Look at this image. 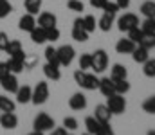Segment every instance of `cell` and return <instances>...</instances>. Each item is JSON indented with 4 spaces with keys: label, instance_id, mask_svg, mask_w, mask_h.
Returning a JSON list of instances; mask_svg holds the SVG:
<instances>
[{
    "label": "cell",
    "instance_id": "obj_1",
    "mask_svg": "<svg viewBox=\"0 0 155 135\" xmlns=\"http://www.w3.org/2000/svg\"><path fill=\"white\" fill-rule=\"evenodd\" d=\"M74 81L85 90H96L99 87V79L96 78V74H88L87 70H81V69L74 72Z\"/></svg>",
    "mask_w": 155,
    "mask_h": 135
},
{
    "label": "cell",
    "instance_id": "obj_2",
    "mask_svg": "<svg viewBox=\"0 0 155 135\" xmlns=\"http://www.w3.org/2000/svg\"><path fill=\"white\" fill-rule=\"evenodd\" d=\"M107 67H108V54H107V50L97 49L92 54V70L96 74H99V72H105Z\"/></svg>",
    "mask_w": 155,
    "mask_h": 135
},
{
    "label": "cell",
    "instance_id": "obj_3",
    "mask_svg": "<svg viewBox=\"0 0 155 135\" xmlns=\"http://www.w3.org/2000/svg\"><path fill=\"white\" fill-rule=\"evenodd\" d=\"M117 27H119L121 33H128V31H132L134 27H139V18H137V14H134V13H124L123 16H119Z\"/></svg>",
    "mask_w": 155,
    "mask_h": 135
},
{
    "label": "cell",
    "instance_id": "obj_4",
    "mask_svg": "<svg viewBox=\"0 0 155 135\" xmlns=\"http://www.w3.org/2000/svg\"><path fill=\"white\" fill-rule=\"evenodd\" d=\"M107 106H108V110L112 112V115L116 114H123L124 110H126V101H124V97L121 95V94H112V95H108V101H107Z\"/></svg>",
    "mask_w": 155,
    "mask_h": 135
},
{
    "label": "cell",
    "instance_id": "obj_5",
    "mask_svg": "<svg viewBox=\"0 0 155 135\" xmlns=\"http://www.w3.org/2000/svg\"><path fill=\"white\" fill-rule=\"evenodd\" d=\"M47 99H49V85L45 81H40V83H36V87L33 88L31 103H35L38 106V104H43Z\"/></svg>",
    "mask_w": 155,
    "mask_h": 135
},
{
    "label": "cell",
    "instance_id": "obj_6",
    "mask_svg": "<svg viewBox=\"0 0 155 135\" xmlns=\"http://www.w3.org/2000/svg\"><path fill=\"white\" fill-rule=\"evenodd\" d=\"M54 119L51 117V115H47V114H38L36 117H35V121H33V128L35 130H38V132H49V130H52L54 128Z\"/></svg>",
    "mask_w": 155,
    "mask_h": 135
},
{
    "label": "cell",
    "instance_id": "obj_7",
    "mask_svg": "<svg viewBox=\"0 0 155 135\" xmlns=\"http://www.w3.org/2000/svg\"><path fill=\"white\" fill-rule=\"evenodd\" d=\"M58 50V59H60V65L61 67H69L72 61H74V56H76V50L72 45H61Z\"/></svg>",
    "mask_w": 155,
    "mask_h": 135
},
{
    "label": "cell",
    "instance_id": "obj_8",
    "mask_svg": "<svg viewBox=\"0 0 155 135\" xmlns=\"http://www.w3.org/2000/svg\"><path fill=\"white\" fill-rule=\"evenodd\" d=\"M0 126L4 130H15L18 126V117L15 112H2L0 114Z\"/></svg>",
    "mask_w": 155,
    "mask_h": 135
},
{
    "label": "cell",
    "instance_id": "obj_9",
    "mask_svg": "<svg viewBox=\"0 0 155 135\" xmlns=\"http://www.w3.org/2000/svg\"><path fill=\"white\" fill-rule=\"evenodd\" d=\"M56 24H58V18H56L54 13L43 11V13H40L38 14V22H36V25H40V27L49 29V27H56Z\"/></svg>",
    "mask_w": 155,
    "mask_h": 135
},
{
    "label": "cell",
    "instance_id": "obj_10",
    "mask_svg": "<svg viewBox=\"0 0 155 135\" xmlns=\"http://www.w3.org/2000/svg\"><path fill=\"white\" fill-rule=\"evenodd\" d=\"M5 52L9 54V58H16V59H24L25 61V52H24L22 43L18 40H9V45H7Z\"/></svg>",
    "mask_w": 155,
    "mask_h": 135
},
{
    "label": "cell",
    "instance_id": "obj_11",
    "mask_svg": "<svg viewBox=\"0 0 155 135\" xmlns=\"http://www.w3.org/2000/svg\"><path fill=\"white\" fill-rule=\"evenodd\" d=\"M0 87L5 90V92H9V94H16V90H18V79H16V74H7L4 79H0Z\"/></svg>",
    "mask_w": 155,
    "mask_h": 135
},
{
    "label": "cell",
    "instance_id": "obj_12",
    "mask_svg": "<svg viewBox=\"0 0 155 135\" xmlns=\"http://www.w3.org/2000/svg\"><path fill=\"white\" fill-rule=\"evenodd\" d=\"M69 106H71V110H85L87 108V97L81 94V92H76V94H72V97L69 99Z\"/></svg>",
    "mask_w": 155,
    "mask_h": 135
},
{
    "label": "cell",
    "instance_id": "obj_13",
    "mask_svg": "<svg viewBox=\"0 0 155 135\" xmlns=\"http://www.w3.org/2000/svg\"><path fill=\"white\" fill-rule=\"evenodd\" d=\"M18 27H20V31H25V33H31L35 27H36V18H35V14H24L22 18H20V22H18Z\"/></svg>",
    "mask_w": 155,
    "mask_h": 135
},
{
    "label": "cell",
    "instance_id": "obj_14",
    "mask_svg": "<svg viewBox=\"0 0 155 135\" xmlns=\"http://www.w3.org/2000/svg\"><path fill=\"white\" fill-rule=\"evenodd\" d=\"M94 117H96L99 123H110V119H112V112L108 110L107 104H97L96 110H94Z\"/></svg>",
    "mask_w": 155,
    "mask_h": 135
},
{
    "label": "cell",
    "instance_id": "obj_15",
    "mask_svg": "<svg viewBox=\"0 0 155 135\" xmlns=\"http://www.w3.org/2000/svg\"><path fill=\"white\" fill-rule=\"evenodd\" d=\"M31 97H33V88L29 85L18 87V90H16V103H20V104L31 103Z\"/></svg>",
    "mask_w": 155,
    "mask_h": 135
},
{
    "label": "cell",
    "instance_id": "obj_16",
    "mask_svg": "<svg viewBox=\"0 0 155 135\" xmlns=\"http://www.w3.org/2000/svg\"><path fill=\"white\" fill-rule=\"evenodd\" d=\"M135 47H137L135 42H132L130 38H123V40H119L116 43V50L119 54H132Z\"/></svg>",
    "mask_w": 155,
    "mask_h": 135
},
{
    "label": "cell",
    "instance_id": "obj_17",
    "mask_svg": "<svg viewBox=\"0 0 155 135\" xmlns=\"http://www.w3.org/2000/svg\"><path fill=\"white\" fill-rule=\"evenodd\" d=\"M97 88L101 90V94H103L105 97L116 94V85H114V79H112V78H103V79H99V87H97Z\"/></svg>",
    "mask_w": 155,
    "mask_h": 135
},
{
    "label": "cell",
    "instance_id": "obj_18",
    "mask_svg": "<svg viewBox=\"0 0 155 135\" xmlns=\"http://www.w3.org/2000/svg\"><path fill=\"white\" fill-rule=\"evenodd\" d=\"M43 74L47 79H52V81H58L61 79V72L58 69V65H51V63H45L43 65Z\"/></svg>",
    "mask_w": 155,
    "mask_h": 135
},
{
    "label": "cell",
    "instance_id": "obj_19",
    "mask_svg": "<svg viewBox=\"0 0 155 135\" xmlns=\"http://www.w3.org/2000/svg\"><path fill=\"white\" fill-rule=\"evenodd\" d=\"M114 18H116V14H108V13H105V14L99 18L97 27H99L103 33H108V31L112 29V25H114Z\"/></svg>",
    "mask_w": 155,
    "mask_h": 135
},
{
    "label": "cell",
    "instance_id": "obj_20",
    "mask_svg": "<svg viewBox=\"0 0 155 135\" xmlns=\"http://www.w3.org/2000/svg\"><path fill=\"white\" fill-rule=\"evenodd\" d=\"M150 50L148 49H144L143 45H137L135 49H134V52H132V58H134V61L135 63H144L148 58H150V54H148Z\"/></svg>",
    "mask_w": 155,
    "mask_h": 135
},
{
    "label": "cell",
    "instance_id": "obj_21",
    "mask_svg": "<svg viewBox=\"0 0 155 135\" xmlns=\"http://www.w3.org/2000/svg\"><path fill=\"white\" fill-rule=\"evenodd\" d=\"M29 34H31V40H33L35 43H38V45H41V43L47 42V33H45V29L40 27V25H36Z\"/></svg>",
    "mask_w": 155,
    "mask_h": 135
},
{
    "label": "cell",
    "instance_id": "obj_22",
    "mask_svg": "<svg viewBox=\"0 0 155 135\" xmlns=\"http://www.w3.org/2000/svg\"><path fill=\"white\" fill-rule=\"evenodd\" d=\"M126 76H128V70H126V67L124 65H121V63H116L114 67H112V70H110V78L117 81V79H126Z\"/></svg>",
    "mask_w": 155,
    "mask_h": 135
},
{
    "label": "cell",
    "instance_id": "obj_23",
    "mask_svg": "<svg viewBox=\"0 0 155 135\" xmlns=\"http://www.w3.org/2000/svg\"><path fill=\"white\" fill-rule=\"evenodd\" d=\"M7 67H9V72L11 74H20L24 69H25V61L24 59H16V58H9V61H5Z\"/></svg>",
    "mask_w": 155,
    "mask_h": 135
},
{
    "label": "cell",
    "instance_id": "obj_24",
    "mask_svg": "<svg viewBox=\"0 0 155 135\" xmlns=\"http://www.w3.org/2000/svg\"><path fill=\"white\" fill-rule=\"evenodd\" d=\"M141 14L146 18H155V2L153 0H146L141 5Z\"/></svg>",
    "mask_w": 155,
    "mask_h": 135
},
{
    "label": "cell",
    "instance_id": "obj_25",
    "mask_svg": "<svg viewBox=\"0 0 155 135\" xmlns=\"http://www.w3.org/2000/svg\"><path fill=\"white\" fill-rule=\"evenodd\" d=\"M15 110H16V103L7 95H0V112H15Z\"/></svg>",
    "mask_w": 155,
    "mask_h": 135
},
{
    "label": "cell",
    "instance_id": "obj_26",
    "mask_svg": "<svg viewBox=\"0 0 155 135\" xmlns=\"http://www.w3.org/2000/svg\"><path fill=\"white\" fill-rule=\"evenodd\" d=\"M24 7L29 14H38L41 9V0H24Z\"/></svg>",
    "mask_w": 155,
    "mask_h": 135
},
{
    "label": "cell",
    "instance_id": "obj_27",
    "mask_svg": "<svg viewBox=\"0 0 155 135\" xmlns=\"http://www.w3.org/2000/svg\"><path fill=\"white\" fill-rule=\"evenodd\" d=\"M45 59H47V63H51V65H58L60 67V59H58V50L52 47V45H49L47 49H45Z\"/></svg>",
    "mask_w": 155,
    "mask_h": 135
},
{
    "label": "cell",
    "instance_id": "obj_28",
    "mask_svg": "<svg viewBox=\"0 0 155 135\" xmlns=\"http://www.w3.org/2000/svg\"><path fill=\"white\" fill-rule=\"evenodd\" d=\"M99 126H101V123H99L94 115L85 119V128H87V132H88V133L96 135V133H97V130H99Z\"/></svg>",
    "mask_w": 155,
    "mask_h": 135
},
{
    "label": "cell",
    "instance_id": "obj_29",
    "mask_svg": "<svg viewBox=\"0 0 155 135\" xmlns=\"http://www.w3.org/2000/svg\"><path fill=\"white\" fill-rule=\"evenodd\" d=\"M88 34L90 33H87L83 27H76V25H72V38L79 42V43H83V42H87L88 40Z\"/></svg>",
    "mask_w": 155,
    "mask_h": 135
},
{
    "label": "cell",
    "instance_id": "obj_30",
    "mask_svg": "<svg viewBox=\"0 0 155 135\" xmlns=\"http://www.w3.org/2000/svg\"><path fill=\"white\" fill-rule=\"evenodd\" d=\"M143 65H144V69H143L144 76H146V78H155V58H153V59H152V58H148Z\"/></svg>",
    "mask_w": 155,
    "mask_h": 135
},
{
    "label": "cell",
    "instance_id": "obj_31",
    "mask_svg": "<svg viewBox=\"0 0 155 135\" xmlns=\"http://www.w3.org/2000/svg\"><path fill=\"white\" fill-rule=\"evenodd\" d=\"M96 18L92 16V14H87L85 18H83V29L87 31V33H94L96 31Z\"/></svg>",
    "mask_w": 155,
    "mask_h": 135
},
{
    "label": "cell",
    "instance_id": "obj_32",
    "mask_svg": "<svg viewBox=\"0 0 155 135\" xmlns=\"http://www.w3.org/2000/svg\"><path fill=\"white\" fill-rule=\"evenodd\" d=\"M139 45H143L144 49H153L155 47V33H146L144 36H143V40H141V43Z\"/></svg>",
    "mask_w": 155,
    "mask_h": 135
},
{
    "label": "cell",
    "instance_id": "obj_33",
    "mask_svg": "<svg viewBox=\"0 0 155 135\" xmlns=\"http://www.w3.org/2000/svg\"><path fill=\"white\" fill-rule=\"evenodd\" d=\"M143 36H144V33H143V29H141V27H134L132 31H128V38H130L132 42H135L137 45L141 43Z\"/></svg>",
    "mask_w": 155,
    "mask_h": 135
},
{
    "label": "cell",
    "instance_id": "obj_34",
    "mask_svg": "<svg viewBox=\"0 0 155 135\" xmlns=\"http://www.w3.org/2000/svg\"><path fill=\"white\" fill-rule=\"evenodd\" d=\"M114 85H116V94H121V95H124L130 90L128 79H117V81H114Z\"/></svg>",
    "mask_w": 155,
    "mask_h": 135
},
{
    "label": "cell",
    "instance_id": "obj_35",
    "mask_svg": "<svg viewBox=\"0 0 155 135\" xmlns=\"http://www.w3.org/2000/svg\"><path fill=\"white\" fill-rule=\"evenodd\" d=\"M79 69L81 70L92 69V54H81L79 56Z\"/></svg>",
    "mask_w": 155,
    "mask_h": 135
},
{
    "label": "cell",
    "instance_id": "obj_36",
    "mask_svg": "<svg viewBox=\"0 0 155 135\" xmlns=\"http://www.w3.org/2000/svg\"><path fill=\"white\" fill-rule=\"evenodd\" d=\"M13 11V5L9 0H0V18H7Z\"/></svg>",
    "mask_w": 155,
    "mask_h": 135
},
{
    "label": "cell",
    "instance_id": "obj_37",
    "mask_svg": "<svg viewBox=\"0 0 155 135\" xmlns=\"http://www.w3.org/2000/svg\"><path fill=\"white\" fill-rule=\"evenodd\" d=\"M45 33H47V42H58L60 40V29L58 27H49V29H45Z\"/></svg>",
    "mask_w": 155,
    "mask_h": 135
},
{
    "label": "cell",
    "instance_id": "obj_38",
    "mask_svg": "<svg viewBox=\"0 0 155 135\" xmlns=\"http://www.w3.org/2000/svg\"><path fill=\"white\" fill-rule=\"evenodd\" d=\"M67 7H69L71 11H74V13L85 11V4H83L81 0H69V2H67Z\"/></svg>",
    "mask_w": 155,
    "mask_h": 135
},
{
    "label": "cell",
    "instance_id": "obj_39",
    "mask_svg": "<svg viewBox=\"0 0 155 135\" xmlns=\"http://www.w3.org/2000/svg\"><path fill=\"white\" fill-rule=\"evenodd\" d=\"M141 29L143 33H155V18H146L143 24H141Z\"/></svg>",
    "mask_w": 155,
    "mask_h": 135
},
{
    "label": "cell",
    "instance_id": "obj_40",
    "mask_svg": "<svg viewBox=\"0 0 155 135\" xmlns=\"http://www.w3.org/2000/svg\"><path fill=\"white\" fill-rule=\"evenodd\" d=\"M143 110H144L146 114H155V95L148 97V99L143 103Z\"/></svg>",
    "mask_w": 155,
    "mask_h": 135
},
{
    "label": "cell",
    "instance_id": "obj_41",
    "mask_svg": "<svg viewBox=\"0 0 155 135\" xmlns=\"http://www.w3.org/2000/svg\"><path fill=\"white\" fill-rule=\"evenodd\" d=\"M63 126H65L67 130L74 132V130H78V119H74V117H65V119H63Z\"/></svg>",
    "mask_w": 155,
    "mask_h": 135
},
{
    "label": "cell",
    "instance_id": "obj_42",
    "mask_svg": "<svg viewBox=\"0 0 155 135\" xmlns=\"http://www.w3.org/2000/svg\"><path fill=\"white\" fill-rule=\"evenodd\" d=\"M103 11L108 13V14H116L117 11H119V5H117L116 2H110V0H108V2L103 5Z\"/></svg>",
    "mask_w": 155,
    "mask_h": 135
},
{
    "label": "cell",
    "instance_id": "obj_43",
    "mask_svg": "<svg viewBox=\"0 0 155 135\" xmlns=\"http://www.w3.org/2000/svg\"><path fill=\"white\" fill-rule=\"evenodd\" d=\"M96 135H116V133H114V130L110 128L108 123H101V126H99V130H97Z\"/></svg>",
    "mask_w": 155,
    "mask_h": 135
},
{
    "label": "cell",
    "instance_id": "obj_44",
    "mask_svg": "<svg viewBox=\"0 0 155 135\" xmlns=\"http://www.w3.org/2000/svg\"><path fill=\"white\" fill-rule=\"evenodd\" d=\"M7 45H9V36H7L5 33H2V31H0V50H4V52H5Z\"/></svg>",
    "mask_w": 155,
    "mask_h": 135
},
{
    "label": "cell",
    "instance_id": "obj_45",
    "mask_svg": "<svg viewBox=\"0 0 155 135\" xmlns=\"http://www.w3.org/2000/svg\"><path fill=\"white\" fill-rule=\"evenodd\" d=\"M7 74H9V67H7V63H5V61H0V79H4Z\"/></svg>",
    "mask_w": 155,
    "mask_h": 135
},
{
    "label": "cell",
    "instance_id": "obj_46",
    "mask_svg": "<svg viewBox=\"0 0 155 135\" xmlns=\"http://www.w3.org/2000/svg\"><path fill=\"white\" fill-rule=\"evenodd\" d=\"M51 135H69V133H67V128L65 126H60V128H52L51 130Z\"/></svg>",
    "mask_w": 155,
    "mask_h": 135
},
{
    "label": "cell",
    "instance_id": "obj_47",
    "mask_svg": "<svg viewBox=\"0 0 155 135\" xmlns=\"http://www.w3.org/2000/svg\"><path fill=\"white\" fill-rule=\"evenodd\" d=\"M108 0H90V5L96 7V9H103V5L107 4Z\"/></svg>",
    "mask_w": 155,
    "mask_h": 135
},
{
    "label": "cell",
    "instance_id": "obj_48",
    "mask_svg": "<svg viewBox=\"0 0 155 135\" xmlns=\"http://www.w3.org/2000/svg\"><path fill=\"white\" fill-rule=\"evenodd\" d=\"M116 4L119 5V9H128L130 7V0H116Z\"/></svg>",
    "mask_w": 155,
    "mask_h": 135
},
{
    "label": "cell",
    "instance_id": "obj_49",
    "mask_svg": "<svg viewBox=\"0 0 155 135\" xmlns=\"http://www.w3.org/2000/svg\"><path fill=\"white\" fill-rule=\"evenodd\" d=\"M27 135H43V132H38V130H33L31 133H27Z\"/></svg>",
    "mask_w": 155,
    "mask_h": 135
},
{
    "label": "cell",
    "instance_id": "obj_50",
    "mask_svg": "<svg viewBox=\"0 0 155 135\" xmlns=\"http://www.w3.org/2000/svg\"><path fill=\"white\" fill-rule=\"evenodd\" d=\"M148 135H155V130H150V132H148Z\"/></svg>",
    "mask_w": 155,
    "mask_h": 135
},
{
    "label": "cell",
    "instance_id": "obj_51",
    "mask_svg": "<svg viewBox=\"0 0 155 135\" xmlns=\"http://www.w3.org/2000/svg\"><path fill=\"white\" fill-rule=\"evenodd\" d=\"M83 135H92V133H88V132H87V133H83Z\"/></svg>",
    "mask_w": 155,
    "mask_h": 135
}]
</instances>
